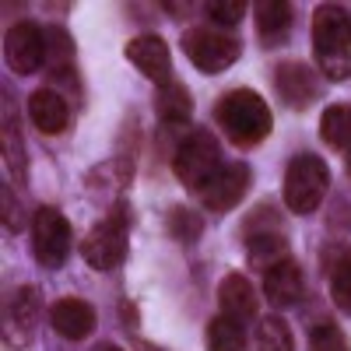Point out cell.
Wrapping results in <instances>:
<instances>
[{"mask_svg":"<svg viewBox=\"0 0 351 351\" xmlns=\"http://www.w3.org/2000/svg\"><path fill=\"white\" fill-rule=\"evenodd\" d=\"M256 348L260 351H291V330L281 316H267L256 327Z\"/></svg>","mask_w":351,"mask_h":351,"instance_id":"cb8c5ba5","label":"cell"},{"mask_svg":"<svg viewBox=\"0 0 351 351\" xmlns=\"http://www.w3.org/2000/svg\"><path fill=\"white\" fill-rule=\"evenodd\" d=\"M291 21H295V8L288 0H263V4H256V36L263 46H271V49L285 46Z\"/></svg>","mask_w":351,"mask_h":351,"instance_id":"9a60e30c","label":"cell"},{"mask_svg":"<svg viewBox=\"0 0 351 351\" xmlns=\"http://www.w3.org/2000/svg\"><path fill=\"white\" fill-rule=\"evenodd\" d=\"M309 348L313 351H348V341L330 319H319V324L313 327V334H309Z\"/></svg>","mask_w":351,"mask_h":351,"instance_id":"4316f807","label":"cell"},{"mask_svg":"<svg viewBox=\"0 0 351 351\" xmlns=\"http://www.w3.org/2000/svg\"><path fill=\"white\" fill-rule=\"evenodd\" d=\"M46 56H49V67H53V77H60L71 64H74V43L64 28H49L46 32Z\"/></svg>","mask_w":351,"mask_h":351,"instance_id":"d4e9b609","label":"cell"},{"mask_svg":"<svg viewBox=\"0 0 351 351\" xmlns=\"http://www.w3.org/2000/svg\"><path fill=\"white\" fill-rule=\"evenodd\" d=\"M21 225H25L21 204H18V197L11 193V186H4V228H8V232H18Z\"/></svg>","mask_w":351,"mask_h":351,"instance_id":"f1b7e54d","label":"cell"},{"mask_svg":"<svg viewBox=\"0 0 351 351\" xmlns=\"http://www.w3.org/2000/svg\"><path fill=\"white\" fill-rule=\"evenodd\" d=\"M246 256H250L253 267H260V271H271L274 263L288 260L285 232H260V236H250L246 239Z\"/></svg>","mask_w":351,"mask_h":351,"instance_id":"ffe728a7","label":"cell"},{"mask_svg":"<svg viewBox=\"0 0 351 351\" xmlns=\"http://www.w3.org/2000/svg\"><path fill=\"white\" fill-rule=\"evenodd\" d=\"M208 351H246V334L243 324L228 316H218L208 324Z\"/></svg>","mask_w":351,"mask_h":351,"instance_id":"7402d4cb","label":"cell"},{"mask_svg":"<svg viewBox=\"0 0 351 351\" xmlns=\"http://www.w3.org/2000/svg\"><path fill=\"white\" fill-rule=\"evenodd\" d=\"M324 271L330 278V295H334L337 309L351 316V250L341 243L324 250Z\"/></svg>","mask_w":351,"mask_h":351,"instance_id":"ac0fdd59","label":"cell"},{"mask_svg":"<svg viewBox=\"0 0 351 351\" xmlns=\"http://www.w3.org/2000/svg\"><path fill=\"white\" fill-rule=\"evenodd\" d=\"M218 306L228 319H236V324L253 319L256 316V291H253L250 278L246 274H225L221 285H218Z\"/></svg>","mask_w":351,"mask_h":351,"instance_id":"e0dca14e","label":"cell"},{"mask_svg":"<svg viewBox=\"0 0 351 351\" xmlns=\"http://www.w3.org/2000/svg\"><path fill=\"white\" fill-rule=\"evenodd\" d=\"M306 291V281H302V267L295 260H281L274 263L271 271H263V295H267L271 306L285 309V306H295Z\"/></svg>","mask_w":351,"mask_h":351,"instance_id":"7c38bea8","label":"cell"},{"mask_svg":"<svg viewBox=\"0 0 351 351\" xmlns=\"http://www.w3.org/2000/svg\"><path fill=\"white\" fill-rule=\"evenodd\" d=\"M221 169V148L211 130H193L172 155V172L176 180L186 183L190 190H200L211 176Z\"/></svg>","mask_w":351,"mask_h":351,"instance_id":"5b68a950","label":"cell"},{"mask_svg":"<svg viewBox=\"0 0 351 351\" xmlns=\"http://www.w3.org/2000/svg\"><path fill=\"white\" fill-rule=\"evenodd\" d=\"M319 137H324L330 148H351V106L348 102H337V106L324 109Z\"/></svg>","mask_w":351,"mask_h":351,"instance_id":"44dd1931","label":"cell"},{"mask_svg":"<svg viewBox=\"0 0 351 351\" xmlns=\"http://www.w3.org/2000/svg\"><path fill=\"white\" fill-rule=\"evenodd\" d=\"M330 186V169L316 155H295L285 172V204L295 215H313Z\"/></svg>","mask_w":351,"mask_h":351,"instance_id":"277c9868","label":"cell"},{"mask_svg":"<svg viewBox=\"0 0 351 351\" xmlns=\"http://www.w3.org/2000/svg\"><path fill=\"white\" fill-rule=\"evenodd\" d=\"M246 190H250V169L243 162H232V165H221L211 180L197 190V197L208 211L225 215L246 197Z\"/></svg>","mask_w":351,"mask_h":351,"instance_id":"ba28073f","label":"cell"},{"mask_svg":"<svg viewBox=\"0 0 351 351\" xmlns=\"http://www.w3.org/2000/svg\"><path fill=\"white\" fill-rule=\"evenodd\" d=\"M313 53L316 67L330 81L351 77V14L337 4H319L313 11Z\"/></svg>","mask_w":351,"mask_h":351,"instance_id":"7a4b0ae2","label":"cell"},{"mask_svg":"<svg viewBox=\"0 0 351 351\" xmlns=\"http://www.w3.org/2000/svg\"><path fill=\"white\" fill-rule=\"evenodd\" d=\"M36 324H39V295H36L32 285H21V288L11 291V299H8V341L18 330L14 344H28Z\"/></svg>","mask_w":351,"mask_h":351,"instance_id":"2e32d148","label":"cell"},{"mask_svg":"<svg viewBox=\"0 0 351 351\" xmlns=\"http://www.w3.org/2000/svg\"><path fill=\"white\" fill-rule=\"evenodd\" d=\"M274 92L285 99L291 109H309L319 95V77L299 60H285L274 67Z\"/></svg>","mask_w":351,"mask_h":351,"instance_id":"30bf717a","label":"cell"},{"mask_svg":"<svg viewBox=\"0 0 351 351\" xmlns=\"http://www.w3.org/2000/svg\"><path fill=\"white\" fill-rule=\"evenodd\" d=\"M49 324L53 330L60 334L64 341H84L88 334L95 330V309L88 306L84 299H60V302H53L49 309Z\"/></svg>","mask_w":351,"mask_h":351,"instance_id":"4fadbf2b","label":"cell"},{"mask_svg":"<svg viewBox=\"0 0 351 351\" xmlns=\"http://www.w3.org/2000/svg\"><path fill=\"white\" fill-rule=\"evenodd\" d=\"M348 176H351V155H348Z\"/></svg>","mask_w":351,"mask_h":351,"instance_id":"1f68e13d","label":"cell"},{"mask_svg":"<svg viewBox=\"0 0 351 351\" xmlns=\"http://www.w3.org/2000/svg\"><path fill=\"white\" fill-rule=\"evenodd\" d=\"M92 351H123V348H116V344H109V341H102L99 348H92Z\"/></svg>","mask_w":351,"mask_h":351,"instance_id":"4dcf8cb0","label":"cell"},{"mask_svg":"<svg viewBox=\"0 0 351 351\" xmlns=\"http://www.w3.org/2000/svg\"><path fill=\"white\" fill-rule=\"evenodd\" d=\"M215 120L225 130V137L239 148H256V144L274 130V116L253 88H232L215 106Z\"/></svg>","mask_w":351,"mask_h":351,"instance_id":"6da1fadb","label":"cell"},{"mask_svg":"<svg viewBox=\"0 0 351 351\" xmlns=\"http://www.w3.org/2000/svg\"><path fill=\"white\" fill-rule=\"evenodd\" d=\"M183 49L193 60V67L204 74H221L243 56V43L228 32H215V28H190V32H183Z\"/></svg>","mask_w":351,"mask_h":351,"instance_id":"8992f818","label":"cell"},{"mask_svg":"<svg viewBox=\"0 0 351 351\" xmlns=\"http://www.w3.org/2000/svg\"><path fill=\"white\" fill-rule=\"evenodd\" d=\"M260 232H285V221L274 211V204H256V208L250 211V218L243 221V239L260 236Z\"/></svg>","mask_w":351,"mask_h":351,"instance_id":"484cf974","label":"cell"},{"mask_svg":"<svg viewBox=\"0 0 351 351\" xmlns=\"http://www.w3.org/2000/svg\"><path fill=\"white\" fill-rule=\"evenodd\" d=\"M71 243H74L71 221L56 208H39L36 221H32V253H36V260L46 271H60L67 263V256H71Z\"/></svg>","mask_w":351,"mask_h":351,"instance_id":"52a82bcc","label":"cell"},{"mask_svg":"<svg viewBox=\"0 0 351 351\" xmlns=\"http://www.w3.org/2000/svg\"><path fill=\"white\" fill-rule=\"evenodd\" d=\"M28 116H32V123L39 134H64L67 123H71V109L64 102L60 92H53V88H36L32 95H28Z\"/></svg>","mask_w":351,"mask_h":351,"instance_id":"5bb4252c","label":"cell"},{"mask_svg":"<svg viewBox=\"0 0 351 351\" xmlns=\"http://www.w3.org/2000/svg\"><path fill=\"white\" fill-rule=\"evenodd\" d=\"M204 11H208V18L218 21V25H239L243 14H246V4L243 0H215V4H204Z\"/></svg>","mask_w":351,"mask_h":351,"instance_id":"83f0119b","label":"cell"},{"mask_svg":"<svg viewBox=\"0 0 351 351\" xmlns=\"http://www.w3.org/2000/svg\"><path fill=\"white\" fill-rule=\"evenodd\" d=\"M165 232H169L176 243L190 246V243H197V239L204 236V218H200L197 211H190V208H169V215H165Z\"/></svg>","mask_w":351,"mask_h":351,"instance_id":"603a6c76","label":"cell"},{"mask_svg":"<svg viewBox=\"0 0 351 351\" xmlns=\"http://www.w3.org/2000/svg\"><path fill=\"white\" fill-rule=\"evenodd\" d=\"M4 60L14 74H36L46 60V36L43 28L32 21H21L14 28H8L4 36Z\"/></svg>","mask_w":351,"mask_h":351,"instance_id":"9c48e42d","label":"cell"},{"mask_svg":"<svg viewBox=\"0 0 351 351\" xmlns=\"http://www.w3.org/2000/svg\"><path fill=\"white\" fill-rule=\"evenodd\" d=\"M127 225H130V215H127V204H112V211L88 232L84 243H81V256L88 260V267L95 271H112L120 267L123 256H127Z\"/></svg>","mask_w":351,"mask_h":351,"instance_id":"3957f363","label":"cell"},{"mask_svg":"<svg viewBox=\"0 0 351 351\" xmlns=\"http://www.w3.org/2000/svg\"><path fill=\"white\" fill-rule=\"evenodd\" d=\"M127 60L158 84H169L172 81V53L169 46L158 39V36H137L127 43Z\"/></svg>","mask_w":351,"mask_h":351,"instance_id":"8fae6325","label":"cell"},{"mask_svg":"<svg viewBox=\"0 0 351 351\" xmlns=\"http://www.w3.org/2000/svg\"><path fill=\"white\" fill-rule=\"evenodd\" d=\"M165 11H172L176 18H183V14L190 11V4H165Z\"/></svg>","mask_w":351,"mask_h":351,"instance_id":"f546056e","label":"cell"},{"mask_svg":"<svg viewBox=\"0 0 351 351\" xmlns=\"http://www.w3.org/2000/svg\"><path fill=\"white\" fill-rule=\"evenodd\" d=\"M155 109H158V116H162V123H165V127L186 123V120H190V112H193V99H190V92H186V84H180V81L158 84Z\"/></svg>","mask_w":351,"mask_h":351,"instance_id":"d6986e66","label":"cell"}]
</instances>
